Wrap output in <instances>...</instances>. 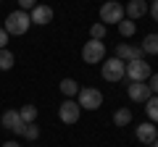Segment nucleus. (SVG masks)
Returning a JSON list of instances; mask_svg holds the SVG:
<instances>
[{
  "label": "nucleus",
  "mask_w": 158,
  "mask_h": 147,
  "mask_svg": "<svg viewBox=\"0 0 158 147\" xmlns=\"http://www.w3.org/2000/svg\"><path fill=\"white\" fill-rule=\"evenodd\" d=\"M113 124H116V126H129V124H132V110H129V108H121V110H116V116H113Z\"/></svg>",
  "instance_id": "19"
},
{
  "label": "nucleus",
  "mask_w": 158,
  "mask_h": 147,
  "mask_svg": "<svg viewBox=\"0 0 158 147\" xmlns=\"http://www.w3.org/2000/svg\"><path fill=\"white\" fill-rule=\"evenodd\" d=\"M127 95H129L132 102H148L153 97V92H150V87H148L145 81H132L129 89H127Z\"/></svg>",
  "instance_id": "9"
},
{
  "label": "nucleus",
  "mask_w": 158,
  "mask_h": 147,
  "mask_svg": "<svg viewBox=\"0 0 158 147\" xmlns=\"http://www.w3.org/2000/svg\"><path fill=\"white\" fill-rule=\"evenodd\" d=\"M100 74H103V79L106 81H121L127 76V63L124 61H118L116 55L113 58H108V61H103V66H100Z\"/></svg>",
  "instance_id": "2"
},
{
  "label": "nucleus",
  "mask_w": 158,
  "mask_h": 147,
  "mask_svg": "<svg viewBox=\"0 0 158 147\" xmlns=\"http://www.w3.org/2000/svg\"><path fill=\"white\" fill-rule=\"evenodd\" d=\"M3 147H21V145H19V142H6Z\"/></svg>",
  "instance_id": "27"
},
{
  "label": "nucleus",
  "mask_w": 158,
  "mask_h": 147,
  "mask_svg": "<svg viewBox=\"0 0 158 147\" xmlns=\"http://www.w3.org/2000/svg\"><path fill=\"white\" fill-rule=\"evenodd\" d=\"M150 74H153V68H150V63H148L145 58L127 63V79H129V81H148V79H150Z\"/></svg>",
  "instance_id": "3"
},
{
  "label": "nucleus",
  "mask_w": 158,
  "mask_h": 147,
  "mask_svg": "<svg viewBox=\"0 0 158 147\" xmlns=\"http://www.w3.org/2000/svg\"><path fill=\"white\" fill-rule=\"evenodd\" d=\"M90 37L92 40H103V37H106V24H100V21L92 24L90 26Z\"/></svg>",
  "instance_id": "22"
},
{
  "label": "nucleus",
  "mask_w": 158,
  "mask_h": 147,
  "mask_svg": "<svg viewBox=\"0 0 158 147\" xmlns=\"http://www.w3.org/2000/svg\"><path fill=\"white\" fill-rule=\"evenodd\" d=\"M124 18V6L121 3H116V0H108V3H103L100 6V24H118Z\"/></svg>",
  "instance_id": "6"
},
{
  "label": "nucleus",
  "mask_w": 158,
  "mask_h": 147,
  "mask_svg": "<svg viewBox=\"0 0 158 147\" xmlns=\"http://www.w3.org/2000/svg\"><path fill=\"white\" fill-rule=\"evenodd\" d=\"M124 13L132 18V21H135V18H142L148 13V0H129V3L124 6Z\"/></svg>",
  "instance_id": "12"
},
{
  "label": "nucleus",
  "mask_w": 158,
  "mask_h": 147,
  "mask_svg": "<svg viewBox=\"0 0 158 147\" xmlns=\"http://www.w3.org/2000/svg\"><path fill=\"white\" fill-rule=\"evenodd\" d=\"M0 124H3V129H8V131H21V116H19V110H6L3 113V118H0Z\"/></svg>",
  "instance_id": "13"
},
{
  "label": "nucleus",
  "mask_w": 158,
  "mask_h": 147,
  "mask_svg": "<svg viewBox=\"0 0 158 147\" xmlns=\"http://www.w3.org/2000/svg\"><path fill=\"white\" fill-rule=\"evenodd\" d=\"M150 147H158V139H156V142H153V145H150Z\"/></svg>",
  "instance_id": "28"
},
{
  "label": "nucleus",
  "mask_w": 158,
  "mask_h": 147,
  "mask_svg": "<svg viewBox=\"0 0 158 147\" xmlns=\"http://www.w3.org/2000/svg\"><path fill=\"white\" fill-rule=\"evenodd\" d=\"M77 102H79V108H85V110H98V108L103 105V92L92 89V87H85V89H79Z\"/></svg>",
  "instance_id": "4"
},
{
  "label": "nucleus",
  "mask_w": 158,
  "mask_h": 147,
  "mask_svg": "<svg viewBox=\"0 0 158 147\" xmlns=\"http://www.w3.org/2000/svg\"><path fill=\"white\" fill-rule=\"evenodd\" d=\"M145 113H148V121L150 124H158V95H153L145 102Z\"/></svg>",
  "instance_id": "16"
},
{
  "label": "nucleus",
  "mask_w": 158,
  "mask_h": 147,
  "mask_svg": "<svg viewBox=\"0 0 158 147\" xmlns=\"http://www.w3.org/2000/svg\"><path fill=\"white\" fill-rule=\"evenodd\" d=\"M29 26H32V18H29V13L27 11H13V13H8L6 16V32H8V37H21V34H27L29 32Z\"/></svg>",
  "instance_id": "1"
},
{
  "label": "nucleus",
  "mask_w": 158,
  "mask_h": 147,
  "mask_svg": "<svg viewBox=\"0 0 158 147\" xmlns=\"http://www.w3.org/2000/svg\"><path fill=\"white\" fill-rule=\"evenodd\" d=\"M13 63H16V58H13V53L8 50V47H3L0 50V71H11Z\"/></svg>",
  "instance_id": "17"
},
{
  "label": "nucleus",
  "mask_w": 158,
  "mask_h": 147,
  "mask_svg": "<svg viewBox=\"0 0 158 147\" xmlns=\"http://www.w3.org/2000/svg\"><path fill=\"white\" fill-rule=\"evenodd\" d=\"M37 6V0H19V11H32Z\"/></svg>",
  "instance_id": "23"
},
{
  "label": "nucleus",
  "mask_w": 158,
  "mask_h": 147,
  "mask_svg": "<svg viewBox=\"0 0 158 147\" xmlns=\"http://www.w3.org/2000/svg\"><path fill=\"white\" fill-rule=\"evenodd\" d=\"M58 87H61V92H63V97H66V100H74V97L79 95V89H82V87H79L74 79H63Z\"/></svg>",
  "instance_id": "14"
},
{
  "label": "nucleus",
  "mask_w": 158,
  "mask_h": 147,
  "mask_svg": "<svg viewBox=\"0 0 158 147\" xmlns=\"http://www.w3.org/2000/svg\"><path fill=\"white\" fill-rule=\"evenodd\" d=\"M148 87H150L153 95H158V74H150V84H148Z\"/></svg>",
  "instance_id": "25"
},
{
  "label": "nucleus",
  "mask_w": 158,
  "mask_h": 147,
  "mask_svg": "<svg viewBox=\"0 0 158 147\" xmlns=\"http://www.w3.org/2000/svg\"><path fill=\"white\" fill-rule=\"evenodd\" d=\"M142 55H145V53H142V47L127 45V42H121V45L116 47V58H118V61H124V63H129V61H140Z\"/></svg>",
  "instance_id": "11"
},
{
  "label": "nucleus",
  "mask_w": 158,
  "mask_h": 147,
  "mask_svg": "<svg viewBox=\"0 0 158 147\" xmlns=\"http://www.w3.org/2000/svg\"><path fill=\"white\" fill-rule=\"evenodd\" d=\"M29 18H32V24H37V26H48V24L53 21V8L37 3V6L29 11Z\"/></svg>",
  "instance_id": "8"
},
{
  "label": "nucleus",
  "mask_w": 158,
  "mask_h": 147,
  "mask_svg": "<svg viewBox=\"0 0 158 147\" xmlns=\"http://www.w3.org/2000/svg\"><path fill=\"white\" fill-rule=\"evenodd\" d=\"M140 47H142V53H148V55H158V34H148Z\"/></svg>",
  "instance_id": "15"
},
{
  "label": "nucleus",
  "mask_w": 158,
  "mask_h": 147,
  "mask_svg": "<svg viewBox=\"0 0 158 147\" xmlns=\"http://www.w3.org/2000/svg\"><path fill=\"white\" fill-rule=\"evenodd\" d=\"M6 45H8V32H6L3 26H0V50H3Z\"/></svg>",
  "instance_id": "26"
},
{
  "label": "nucleus",
  "mask_w": 158,
  "mask_h": 147,
  "mask_svg": "<svg viewBox=\"0 0 158 147\" xmlns=\"http://www.w3.org/2000/svg\"><path fill=\"white\" fill-rule=\"evenodd\" d=\"M148 13L153 16V21H158V0H150V6H148Z\"/></svg>",
  "instance_id": "24"
},
{
  "label": "nucleus",
  "mask_w": 158,
  "mask_h": 147,
  "mask_svg": "<svg viewBox=\"0 0 158 147\" xmlns=\"http://www.w3.org/2000/svg\"><path fill=\"white\" fill-rule=\"evenodd\" d=\"M79 116H82V108H79L77 100H63L61 105H58V118H61L63 124H69V126L77 124Z\"/></svg>",
  "instance_id": "7"
},
{
  "label": "nucleus",
  "mask_w": 158,
  "mask_h": 147,
  "mask_svg": "<svg viewBox=\"0 0 158 147\" xmlns=\"http://www.w3.org/2000/svg\"><path fill=\"white\" fill-rule=\"evenodd\" d=\"M19 116H21V124H34L37 121V108L34 105H21Z\"/></svg>",
  "instance_id": "18"
},
{
  "label": "nucleus",
  "mask_w": 158,
  "mask_h": 147,
  "mask_svg": "<svg viewBox=\"0 0 158 147\" xmlns=\"http://www.w3.org/2000/svg\"><path fill=\"white\" fill-rule=\"evenodd\" d=\"M118 32H121V37H132V34L137 32V24L132 21V18H121V21H118Z\"/></svg>",
  "instance_id": "21"
},
{
  "label": "nucleus",
  "mask_w": 158,
  "mask_h": 147,
  "mask_svg": "<svg viewBox=\"0 0 158 147\" xmlns=\"http://www.w3.org/2000/svg\"><path fill=\"white\" fill-rule=\"evenodd\" d=\"M82 61L85 63H103L106 61V45L103 40H90L82 47Z\"/></svg>",
  "instance_id": "5"
},
{
  "label": "nucleus",
  "mask_w": 158,
  "mask_h": 147,
  "mask_svg": "<svg viewBox=\"0 0 158 147\" xmlns=\"http://www.w3.org/2000/svg\"><path fill=\"white\" fill-rule=\"evenodd\" d=\"M135 137L142 142V145H153V142L158 139V126L150 124V121H145V124H140L135 129Z\"/></svg>",
  "instance_id": "10"
},
{
  "label": "nucleus",
  "mask_w": 158,
  "mask_h": 147,
  "mask_svg": "<svg viewBox=\"0 0 158 147\" xmlns=\"http://www.w3.org/2000/svg\"><path fill=\"white\" fill-rule=\"evenodd\" d=\"M19 134H21V137H27L29 142H37V139H40V126H34V124H24Z\"/></svg>",
  "instance_id": "20"
}]
</instances>
